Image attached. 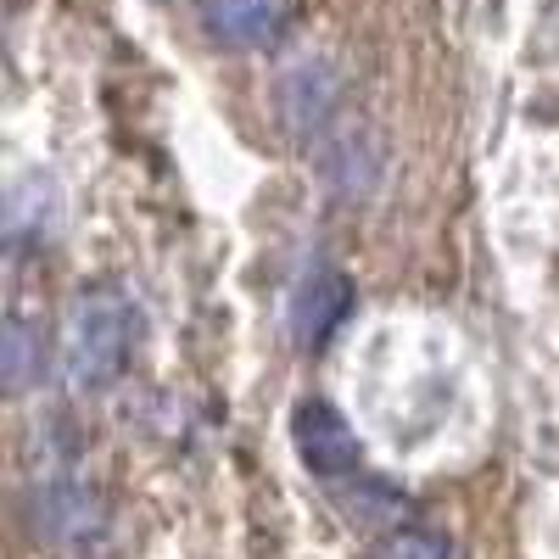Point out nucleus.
Here are the masks:
<instances>
[{"label": "nucleus", "mask_w": 559, "mask_h": 559, "mask_svg": "<svg viewBox=\"0 0 559 559\" xmlns=\"http://www.w3.org/2000/svg\"><path fill=\"white\" fill-rule=\"evenodd\" d=\"M140 347V308L112 280H90L73 292L62 331H57V369L73 392L112 386Z\"/></svg>", "instance_id": "nucleus-1"}, {"label": "nucleus", "mask_w": 559, "mask_h": 559, "mask_svg": "<svg viewBox=\"0 0 559 559\" xmlns=\"http://www.w3.org/2000/svg\"><path fill=\"white\" fill-rule=\"evenodd\" d=\"M292 448L308 464V476H319L324 487H347L364 476V448L347 426V414L324 397H302L292 408Z\"/></svg>", "instance_id": "nucleus-2"}, {"label": "nucleus", "mask_w": 559, "mask_h": 559, "mask_svg": "<svg viewBox=\"0 0 559 559\" xmlns=\"http://www.w3.org/2000/svg\"><path fill=\"white\" fill-rule=\"evenodd\" d=\"M34 515H39V532L45 537L73 543V548H84L90 537H102V503H96V492H90L84 481H73V476L45 481L39 498H34Z\"/></svg>", "instance_id": "nucleus-7"}, {"label": "nucleus", "mask_w": 559, "mask_h": 559, "mask_svg": "<svg viewBox=\"0 0 559 559\" xmlns=\"http://www.w3.org/2000/svg\"><path fill=\"white\" fill-rule=\"evenodd\" d=\"M353 492H347V509H353V515L358 521H369V526H397L403 515H408V492H397V487H386L381 476H358V481H347Z\"/></svg>", "instance_id": "nucleus-10"}, {"label": "nucleus", "mask_w": 559, "mask_h": 559, "mask_svg": "<svg viewBox=\"0 0 559 559\" xmlns=\"http://www.w3.org/2000/svg\"><path fill=\"white\" fill-rule=\"evenodd\" d=\"M313 157H319V174L336 185L342 197H364L369 185L381 179V146H376V134H364L353 118H342L331 134L313 146Z\"/></svg>", "instance_id": "nucleus-6"}, {"label": "nucleus", "mask_w": 559, "mask_h": 559, "mask_svg": "<svg viewBox=\"0 0 559 559\" xmlns=\"http://www.w3.org/2000/svg\"><path fill=\"white\" fill-rule=\"evenodd\" d=\"M353 302H358V292H353V280L336 263H308L297 274L292 297H286V331L302 347H319V342H331L347 324Z\"/></svg>", "instance_id": "nucleus-4"}, {"label": "nucleus", "mask_w": 559, "mask_h": 559, "mask_svg": "<svg viewBox=\"0 0 559 559\" xmlns=\"http://www.w3.org/2000/svg\"><path fill=\"white\" fill-rule=\"evenodd\" d=\"M369 559H453V543L437 526H386Z\"/></svg>", "instance_id": "nucleus-11"}, {"label": "nucleus", "mask_w": 559, "mask_h": 559, "mask_svg": "<svg viewBox=\"0 0 559 559\" xmlns=\"http://www.w3.org/2000/svg\"><path fill=\"white\" fill-rule=\"evenodd\" d=\"M62 218V197L51 191V179L28 174L17 191L7 197V247L23 258V247H45L51 241V229Z\"/></svg>", "instance_id": "nucleus-8"}, {"label": "nucleus", "mask_w": 559, "mask_h": 559, "mask_svg": "<svg viewBox=\"0 0 559 559\" xmlns=\"http://www.w3.org/2000/svg\"><path fill=\"white\" fill-rule=\"evenodd\" d=\"M202 28L229 51H263L286 28V0H202Z\"/></svg>", "instance_id": "nucleus-5"}, {"label": "nucleus", "mask_w": 559, "mask_h": 559, "mask_svg": "<svg viewBox=\"0 0 559 559\" xmlns=\"http://www.w3.org/2000/svg\"><path fill=\"white\" fill-rule=\"evenodd\" d=\"M280 118H286V129L302 140V146H319L324 134H331L347 112H342V79L331 62L319 57H302L292 62L286 73H280Z\"/></svg>", "instance_id": "nucleus-3"}, {"label": "nucleus", "mask_w": 559, "mask_h": 559, "mask_svg": "<svg viewBox=\"0 0 559 559\" xmlns=\"http://www.w3.org/2000/svg\"><path fill=\"white\" fill-rule=\"evenodd\" d=\"M0 369H7V392H12V397H23V392H34V386H39V376H45V331H39V319L7 313Z\"/></svg>", "instance_id": "nucleus-9"}]
</instances>
